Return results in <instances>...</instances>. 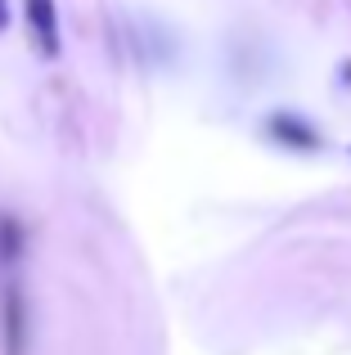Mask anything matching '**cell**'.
Here are the masks:
<instances>
[{
	"instance_id": "3957f363",
	"label": "cell",
	"mask_w": 351,
	"mask_h": 355,
	"mask_svg": "<svg viewBox=\"0 0 351 355\" xmlns=\"http://www.w3.org/2000/svg\"><path fill=\"white\" fill-rule=\"evenodd\" d=\"M271 135L289 139L293 148H316V130H311V126H298L293 117H275L271 121Z\"/></svg>"
},
{
	"instance_id": "7a4b0ae2",
	"label": "cell",
	"mask_w": 351,
	"mask_h": 355,
	"mask_svg": "<svg viewBox=\"0 0 351 355\" xmlns=\"http://www.w3.org/2000/svg\"><path fill=\"white\" fill-rule=\"evenodd\" d=\"M27 5V27H32V41L45 59L59 54V9L54 0H23Z\"/></svg>"
},
{
	"instance_id": "5b68a950",
	"label": "cell",
	"mask_w": 351,
	"mask_h": 355,
	"mask_svg": "<svg viewBox=\"0 0 351 355\" xmlns=\"http://www.w3.org/2000/svg\"><path fill=\"white\" fill-rule=\"evenodd\" d=\"M9 27V0H0V32Z\"/></svg>"
},
{
	"instance_id": "6da1fadb",
	"label": "cell",
	"mask_w": 351,
	"mask_h": 355,
	"mask_svg": "<svg viewBox=\"0 0 351 355\" xmlns=\"http://www.w3.org/2000/svg\"><path fill=\"white\" fill-rule=\"evenodd\" d=\"M0 338H5V355H27V297L18 284H5L0 297Z\"/></svg>"
},
{
	"instance_id": "277c9868",
	"label": "cell",
	"mask_w": 351,
	"mask_h": 355,
	"mask_svg": "<svg viewBox=\"0 0 351 355\" xmlns=\"http://www.w3.org/2000/svg\"><path fill=\"white\" fill-rule=\"evenodd\" d=\"M23 257V225L14 216H0V261H18Z\"/></svg>"
}]
</instances>
